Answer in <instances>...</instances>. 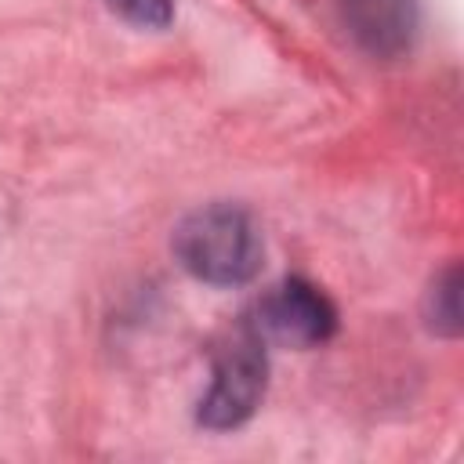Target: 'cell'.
Instances as JSON below:
<instances>
[{
  "mask_svg": "<svg viewBox=\"0 0 464 464\" xmlns=\"http://www.w3.org/2000/svg\"><path fill=\"white\" fill-rule=\"evenodd\" d=\"M174 254L188 276L214 286H236L261 268V232L243 207L210 203L174 228Z\"/></svg>",
  "mask_w": 464,
  "mask_h": 464,
  "instance_id": "1",
  "label": "cell"
},
{
  "mask_svg": "<svg viewBox=\"0 0 464 464\" xmlns=\"http://www.w3.org/2000/svg\"><path fill=\"white\" fill-rule=\"evenodd\" d=\"M265 384H268L265 341L250 323H243L214 359V384L199 402V424L218 431L243 424L265 399Z\"/></svg>",
  "mask_w": 464,
  "mask_h": 464,
  "instance_id": "2",
  "label": "cell"
},
{
  "mask_svg": "<svg viewBox=\"0 0 464 464\" xmlns=\"http://www.w3.org/2000/svg\"><path fill=\"white\" fill-rule=\"evenodd\" d=\"M250 326L261 334V341L308 348V344H323L337 330V312L319 286L304 279H283L261 297L257 319Z\"/></svg>",
  "mask_w": 464,
  "mask_h": 464,
  "instance_id": "3",
  "label": "cell"
},
{
  "mask_svg": "<svg viewBox=\"0 0 464 464\" xmlns=\"http://www.w3.org/2000/svg\"><path fill=\"white\" fill-rule=\"evenodd\" d=\"M348 36L377 54H402L417 36V0H337Z\"/></svg>",
  "mask_w": 464,
  "mask_h": 464,
  "instance_id": "4",
  "label": "cell"
},
{
  "mask_svg": "<svg viewBox=\"0 0 464 464\" xmlns=\"http://www.w3.org/2000/svg\"><path fill=\"white\" fill-rule=\"evenodd\" d=\"M428 326L435 334H460V268L450 265L428 290Z\"/></svg>",
  "mask_w": 464,
  "mask_h": 464,
  "instance_id": "5",
  "label": "cell"
},
{
  "mask_svg": "<svg viewBox=\"0 0 464 464\" xmlns=\"http://www.w3.org/2000/svg\"><path fill=\"white\" fill-rule=\"evenodd\" d=\"M120 18L145 25V29H163L174 18V4L170 0H105Z\"/></svg>",
  "mask_w": 464,
  "mask_h": 464,
  "instance_id": "6",
  "label": "cell"
}]
</instances>
